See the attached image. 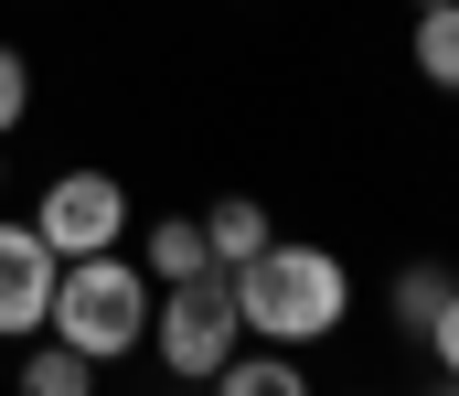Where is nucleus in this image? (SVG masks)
<instances>
[{
  "label": "nucleus",
  "mask_w": 459,
  "mask_h": 396,
  "mask_svg": "<svg viewBox=\"0 0 459 396\" xmlns=\"http://www.w3.org/2000/svg\"><path fill=\"white\" fill-rule=\"evenodd\" d=\"M139 268H150V289L204 278V268H214V247H204V215H160V225H150V247H139Z\"/></svg>",
  "instance_id": "obj_7"
},
{
  "label": "nucleus",
  "mask_w": 459,
  "mask_h": 396,
  "mask_svg": "<svg viewBox=\"0 0 459 396\" xmlns=\"http://www.w3.org/2000/svg\"><path fill=\"white\" fill-rule=\"evenodd\" d=\"M267 236H278V225H267V204H256V193H225V204H204V247H214V268H246Z\"/></svg>",
  "instance_id": "obj_8"
},
{
  "label": "nucleus",
  "mask_w": 459,
  "mask_h": 396,
  "mask_svg": "<svg viewBox=\"0 0 459 396\" xmlns=\"http://www.w3.org/2000/svg\"><path fill=\"white\" fill-rule=\"evenodd\" d=\"M428 354H438V375H459V289H449V311L428 321Z\"/></svg>",
  "instance_id": "obj_13"
},
{
  "label": "nucleus",
  "mask_w": 459,
  "mask_h": 396,
  "mask_svg": "<svg viewBox=\"0 0 459 396\" xmlns=\"http://www.w3.org/2000/svg\"><path fill=\"white\" fill-rule=\"evenodd\" d=\"M32 236L54 247V258H97L128 236V193H117V172H54V193L32 204Z\"/></svg>",
  "instance_id": "obj_4"
},
{
  "label": "nucleus",
  "mask_w": 459,
  "mask_h": 396,
  "mask_svg": "<svg viewBox=\"0 0 459 396\" xmlns=\"http://www.w3.org/2000/svg\"><path fill=\"white\" fill-rule=\"evenodd\" d=\"M235 343H246V321H235V278L225 268H204V278H182V289L150 300V354H160L171 386H214Z\"/></svg>",
  "instance_id": "obj_3"
},
{
  "label": "nucleus",
  "mask_w": 459,
  "mask_h": 396,
  "mask_svg": "<svg viewBox=\"0 0 459 396\" xmlns=\"http://www.w3.org/2000/svg\"><path fill=\"white\" fill-rule=\"evenodd\" d=\"M235 278V321L256 332V343H289V354H310V343H332L352 311V268L332 247H299V236H267Z\"/></svg>",
  "instance_id": "obj_1"
},
{
  "label": "nucleus",
  "mask_w": 459,
  "mask_h": 396,
  "mask_svg": "<svg viewBox=\"0 0 459 396\" xmlns=\"http://www.w3.org/2000/svg\"><path fill=\"white\" fill-rule=\"evenodd\" d=\"M54 247L32 236V225H0V343H22V332H43V311H54Z\"/></svg>",
  "instance_id": "obj_5"
},
{
  "label": "nucleus",
  "mask_w": 459,
  "mask_h": 396,
  "mask_svg": "<svg viewBox=\"0 0 459 396\" xmlns=\"http://www.w3.org/2000/svg\"><path fill=\"white\" fill-rule=\"evenodd\" d=\"M406 54H417V75H428L438 97H459V0H428V11H417Z\"/></svg>",
  "instance_id": "obj_9"
},
{
  "label": "nucleus",
  "mask_w": 459,
  "mask_h": 396,
  "mask_svg": "<svg viewBox=\"0 0 459 396\" xmlns=\"http://www.w3.org/2000/svg\"><path fill=\"white\" fill-rule=\"evenodd\" d=\"M428 396H459V375H438V386H428Z\"/></svg>",
  "instance_id": "obj_14"
},
{
  "label": "nucleus",
  "mask_w": 459,
  "mask_h": 396,
  "mask_svg": "<svg viewBox=\"0 0 459 396\" xmlns=\"http://www.w3.org/2000/svg\"><path fill=\"white\" fill-rule=\"evenodd\" d=\"M406 11H428V0H406Z\"/></svg>",
  "instance_id": "obj_15"
},
{
  "label": "nucleus",
  "mask_w": 459,
  "mask_h": 396,
  "mask_svg": "<svg viewBox=\"0 0 459 396\" xmlns=\"http://www.w3.org/2000/svg\"><path fill=\"white\" fill-rule=\"evenodd\" d=\"M150 268L117 258V247H97V258H65L54 268V311H43V332L54 343H75L86 365H117V354H139L150 343Z\"/></svg>",
  "instance_id": "obj_2"
},
{
  "label": "nucleus",
  "mask_w": 459,
  "mask_h": 396,
  "mask_svg": "<svg viewBox=\"0 0 459 396\" xmlns=\"http://www.w3.org/2000/svg\"><path fill=\"white\" fill-rule=\"evenodd\" d=\"M204 396H310V375H299V354H289V343H256V354L235 343L225 375H214Z\"/></svg>",
  "instance_id": "obj_6"
},
{
  "label": "nucleus",
  "mask_w": 459,
  "mask_h": 396,
  "mask_svg": "<svg viewBox=\"0 0 459 396\" xmlns=\"http://www.w3.org/2000/svg\"><path fill=\"white\" fill-rule=\"evenodd\" d=\"M449 268L438 258H417V268H395V332H406V343H428V321H438V311H449Z\"/></svg>",
  "instance_id": "obj_10"
},
{
  "label": "nucleus",
  "mask_w": 459,
  "mask_h": 396,
  "mask_svg": "<svg viewBox=\"0 0 459 396\" xmlns=\"http://www.w3.org/2000/svg\"><path fill=\"white\" fill-rule=\"evenodd\" d=\"M22 119H32V65H22V54L0 43V139L22 129Z\"/></svg>",
  "instance_id": "obj_12"
},
{
  "label": "nucleus",
  "mask_w": 459,
  "mask_h": 396,
  "mask_svg": "<svg viewBox=\"0 0 459 396\" xmlns=\"http://www.w3.org/2000/svg\"><path fill=\"white\" fill-rule=\"evenodd\" d=\"M22 396H97V365L75 343H32L22 354Z\"/></svg>",
  "instance_id": "obj_11"
}]
</instances>
